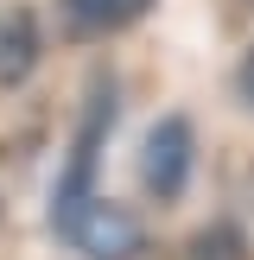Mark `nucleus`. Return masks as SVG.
Wrapping results in <instances>:
<instances>
[{
    "label": "nucleus",
    "instance_id": "obj_3",
    "mask_svg": "<svg viewBox=\"0 0 254 260\" xmlns=\"http://www.w3.org/2000/svg\"><path fill=\"white\" fill-rule=\"evenodd\" d=\"M70 241L83 260H140L146 254V222H140L127 203H114V197H96L83 216L70 222Z\"/></svg>",
    "mask_w": 254,
    "mask_h": 260
},
{
    "label": "nucleus",
    "instance_id": "obj_7",
    "mask_svg": "<svg viewBox=\"0 0 254 260\" xmlns=\"http://www.w3.org/2000/svg\"><path fill=\"white\" fill-rule=\"evenodd\" d=\"M235 102L254 114V45L241 51V63H235Z\"/></svg>",
    "mask_w": 254,
    "mask_h": 260
},
{
    "label": "nucleus",
    "instance_id": "obj_1",
    "mask_svg": "<svg viewBox=\"0 0 254 260\" xmlns=\"http://www.w3.org/2000/svg\"><path fill=\"white\" fill-rule=\"evenodd\" d=\"M114 121H121V89H114V76H96L83 114H76L70 152L57 165V184H51V229L57 235H70V222L96 203V178H102V152H108Z\"/></svg>",
    "mask_w": 254,
    "mask_h": 260
},
{
    "label": "nucleus",
    "instance_id": "obj_6",
    "mask_svg": "<svg viewBox=\"0 0 254 260\" xmlns=\"http://www.w3.org/2000/svg\"><path fill=\"white\" fill-rule=\"evenodd\" d=\"M184 260H254L248 229L241 222H203L197 235L184 241Z\"/></svg>",
    "mask_w": 254,
    "mask_h": 260
},
{
    "label": "nucleus",
    "instance_id": "obj_5",
    "mask_svg": "<svg viewBox=\"0 0 254 260\" xmlns=\"http://www.w3.org/2000/svg\"><path fill=\"white\" fill-rule=\"evenodd\" d=\"M152 13V0H57V32L70 45H102Z\"/></svg>",
    "mask_w": 254,
    "mask_h": 260
},
{
    "label": "nucleus",
    "instance_id": "obj_2",
    "mask_svg": "<svg viewBox=\"0 0 254 260\" xmlns=\"http://www.w3.org/2000/svg\"><path fill=\"white\" fill-rule=\"evenodd\" d=\"M190 178H197V121H190L184 108H172L140 140V190L172 210V203H184Z\"/></svg>",
    "mask_w": 254,
    "mask_h": 260
},
{
    "label": "nucleus",
    "instance_id": "obj_4",
    "mask_svg": "<svg viewBox=\"0 0 254 260\" xmlns=\"http://www.w3.org/2000/svg\"><path fill=\"white\" fill-rule=\"evenodd\" d=\"M45 63V19L32 0H7L0 7V95H19Z\"/></svg>",
    "mask_w": 254,
    "mask_h": 260
}]
</instances>
